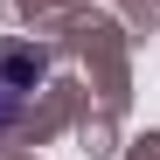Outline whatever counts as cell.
<instances>
[{
    "label": "cell",
    "mask_w": 160,
    "mask_h": 160,
    "mask_svg": "<svg viewBox=\"0 0 160 160\" xmlns=\"http://www.w3.org/2000/svg\"><path fill=\"white\" fill-rule=\"evenodd\" d=\"M14 112H21V91H7V84H0V125H14Z\"/></svg>",
    "instance_id": "cell-1"
}]
</instances>
